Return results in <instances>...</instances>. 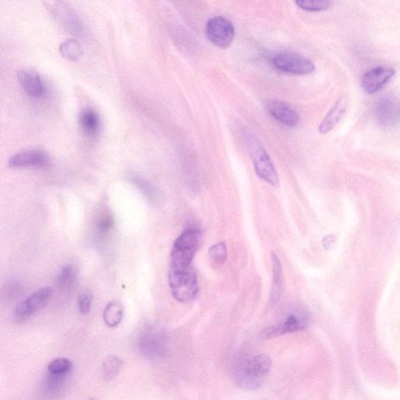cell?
<instances>
[{
  "label": "cell",
  "mask_w": 400,
  "mask_h": 400,
  "mask_svg": "<svg viewBox=\"0 0 400 400\" xmlns=\"http://www.w3.org/2000/svg\"><path fill=\"white\" fill-rule=\"evenodd\" d=\"M272 366V360L266 354L260 353L239 363L235 369V380L241 388L255 390L267 378Z\"/></svg>",
  "instance_id": "cell-1"
},
{
  "label": "cell",
  "mask_w": 400,
  "mask_h": 400,
  "mask_svg": "<svg viewBox=\"0 0 400 400\" xmlns=\"http://www.w3.org/2000/svg\"><path fill=\"white\" fill-rule=\"evenodd\" d=\"M309 324V313L303 306H294L288 310L285 316L277 325L262 331L260 337L262 339H268L283 336L286 334L303 331Z\"/></svg>",
  "instance_id": "cell-4"
},
{
  "label": "cell",
  "mask_w": 400,
  "mask_h": 400,
  "mask_svg": "<svg viewBox=\"0 0 400 400\" xmlns=\"http://www.w3.org/2000/svg\"><path fill=\"white\" fill-rule=\"evenodd\" d=\"M52 297L50 288H43L22 301L15 309L14 318L16 323H22L47 305Z\"/></svg>",
  "instance_id": "cell-9"
},
{
  "label": "cell",
  "mask_w": 400,
  "mask_h": 400,
  "mask_svg": "<svg viewBox=\"0 0 400 400\" xmlns=\"http://www.w3.org/2000/svg\"><path fill=\"white\" fill-rule=\"evenodd\" d=\"M272 265H273V287L272 290L271 300L276 301L279 298L281 291V275H283V267L275 253H272Z\"/></svg>",
  "instance_id": "cell-20"
},
{
  "label": "cell",
  "mask_w": 400,
  "mask_h": 400,
  "mask_svg": "<svg viewBox=\"0 0 400 400\" xmlns=\"http://www.w3.org/2000/svg\"><path fill=\"white\" fill-rule=\"evenodd\" d=\"M72 363L66 358H59L52 360L48 365V372L52 373H66L71 371Z\"/></svg>",
  "instance_id": "cell-25"
},
{
  "label": "cell",
  "mask_w": 400,
  "mask_h": 400,
  "mask_svg": "<svg viewBox=\"0 0 400 400\" xmlns=\"http://www.w3.org/2000/svg\"><path fill=\"white\" fill-rule=\"evenodd\" d=\"M376 116L380 126L385 128L397 126L399 118L398 102L393 98H382L376 104Z\"/></svg>",
  "instance_id": "cell-12"
},
{
  "label": "cell",
  "mask_w": 400,
  "mask_h": 400,
  "mask_svg": "<svg viewBox=\"0 0 400 400\" xmlns=\"http://www.w3.org/2000/svg\"><path fill=\"white\" fill-rule=\"evenodd\" d=\"M114 224V221L113 216L109 213H103L98 218L96 222V228L98 232L101 234H107L110 231V229L113 228Z\"/></svg>",
  "instance_id": "cell-26"
},
{
  "label": "cell",
  "mask_w": 400,
  "mask_h": 400,
  "mask_svg": "<svg viewBox=\"0 0 400 400\" xmlns=\"http://www.w3.org/2000/svg\"><path fill=\"white\" fill-rule=\"evenodd\" d=\"M123 316L122 306L117 303H110L105 308L103 320L108 326L114 327L121 324Z\"/></svg>",
  "instance_id": "cell-18"
},
{
  "label": "cell",
  "mask_w": 400,
  "mask_h": 400,
  "mask_svg": "<svg viewBox=\"0 0 400 400\" xmlns=\"http://www.w3.org/2000/svg\"><path fill=\"white\" fill-rule=\"evenodd\" d=\"M91 300H93V296H91V293L89 291L83 292L78 297V307H80V311L84 316L89 313Z\"/></svg>",
  "instance_id": "cell-27"
},
{
  "label": "cell",
  "mask_w": 400,
  "mask_h": 400,
  "mask_svg": "<svg viewBox=\"0 0 400 400\" xmlns=\"http://www.w3.org/2000/svg\"><path fill=\"white\" fill-rule=\"evenodd\" d=\"M77 279L76 269L71 265L65 266L57 278V287L61 291H68L74 286Z\"/></svg>",
  "instance_id": "cell-19"
},
{
  "label": "cell",
  "mask_w": 400,
  "mask_h": 400,
  "mask_svg": "<svg viewBox=\"0 0 400 400\" xmlns=\"http://www.w3.org/2000/svg\"><path fill=\"white\" fill-rule=\"evenodd\" d=\"M123 362L117 356H109L103 364V376L106 380L114 378L121 370Z\"/></svg>",
  "instance_id": "cell-22"
},
{
  "label": "cell",
  "mask_w": 400,
  "mask_h": 400,
  "mask_svg": "<svg viewBox=\"0 0 400 400\" xmlns=\"http://www.w3.org/2000/svg\"><path fill=\"white\" fill-rule=\"evenodd\" d=\"M296 4L302 10L306 11H323L330 8L331 3L325 0H298Z\"/></svg>",
  "instance_id": "cell-23"
},
{
  "label": "cell",
  "mask_w": 400,
  "mask_h": 400,
  "mask_svg": "<svg viewBox=\"0 0 400 400\" xmlns=\"http://www.w3.org/2000/svg\"><path fill=\"white\" fill-rule=\"evenodd\" d=\"M80 123L83 132L88 135L94 136L99 133L100 117L94 110H83L80 117Z\"/></svg>",
  "instance_id": "cell-17"
},
{
  "label": "cell",
  "mask_w": 400,
  "mask_h": 400,
  "mask_svg": "<svg viewBox=\"0 0 400 400\" xmlns=\"http://www.w3.org/2000/svg\"><path fill=\"white\" fill-rule=\"evenodd\" d=\"M169 283L173 296L180 302L192 300L198 295V278L193 269L183 272L170 270Z\"/></svg>",
  "instance_id": "cell-5"
},
{
  "label": "cell",
  "mask_w": 400,
  "mask_h": 400,
  "mask_svg": "<svg viewBox=\"0 0 400 400\" xmlns=\"http://www.w3.org/2000/svg\"><path fill=\"white\" fill-rule=\"evenodd\" d=\"M88 400H96V399H94V398H90V399H89Z\"/></svg>",
  "instance_id": "cell-29"
},
{
  "label": "cell",
  "mask_w": 400,
  "mask_h": 400,
  "mask_svg": "<svg viewBox=\"0 0 400 400\" xmlns=\"http://www.w3.org/2000/svg\"><path fill=\"white\" fill-rule=\"evenodd\" d=\"M61 54L68 61H77L82 54V47L75 39H68L61 43Z\"/></svg>",
  "instance_id": "cell-21"
},
{
  "label": "cell",
  "mask_w": 400,
  "mask_h": 400,
  "mask_svg": "<svg viewBox=\"0 0 400 400\" xmlns=\"http://www.w3.org/2000/svg\"><path fill=\"white\" fill-rule=\"evenodd\" d=\"M273 66L286 74L305 75L311 74L316 66L307 58L296 54H280L272 58Z\"/></svg>",
  "instance_id": "cell-8"
},
{
  "label": "cell",
  "mask_w": 400,
  "mask_h": 400,
  "mask_svg": "<svg viewBox=\"0 0 400 400\" xmlns=\"http://www.w3.org/2000/svg\"><path fill=\"white\" fill-rule=\"evenodd\" d=\"M49 156L47 152L41 149H29L13 155L8 165L14 168H43L48 165Z\"/></svg>",
  "instance_id": "cell-10"
},
{
  "label": "cell",
  "mask_w": 400,
  "mask_h": 400,
  "mask_svg": "<svg viewBox=\"0 0 400 400\" xmlns=\"http://www.w3.org/2000/svg\"><path fill=\"white\" fill-rule=\"evenodd\" d=\"M347 108V101L345 97L341 99L334 105V107L327 114L318 128L321 134L329 133L341 120L344 115Z\"/></svg>",
  "instance_id": "cell-16"
},
{
  "label": "cell",
  "mask_w": 400,
  "mask_h": 400,
  "mask_svg": "<svg viewBox=\"0 0 400 400\" xmlns=\"http://www.w3.org/2000/svg\"><path fill=\"white\" fill-rule=\"evenodd\" d=\"M207 38L221 48H228L232 43L235 31L232 23L228 19L218 16L209 20L206 26Z\"/></svg>",
  "instance_id": "cell-7"
},
{
  "label": "cell",
  "mask_w": 400,
  "mask_h": 400,
  "mask_svg": "<svg viewBox=\"0 0 400 400\" xmlns=\"http://www.w3.org/2000/svg\"><path fill=\"white\" fill-rule=\"evenodd\" d=\"M396 75V71L391 68L377 67L372 68L363 75L362 88L366 94H373L381 90Z\"/></svg>",
  "instance_id": "cell-11"
},
{
  "label": "cell",
  "mask_w": 400,
  "mask_h": 400,
  "mask_svg": "<svg viewBox=\"0 0 400 400\" xmlns=\"http://www.w3.org/2000/svg\"><path fill=\"white\" fill-rule=\"evenodd\" d=\"M138 349L142 355L151 360L160 359L165 355L167 337L161 330L149 327L144 330L138 340Z\"/></svg>",
  "instance_id": "cell-6"
},
{
  "label": "cell",
  "mask_w": 400,
  "mask_h": 400,
  "mask_svg": "<svg viewBox=\"0 0 400 400\" xmlns=\"http://www.w3.org/2000/svg\"><path fill=\"white\" fill-rule=\"evenodd\" d=\"M209 258L216 266L224 265L227 258V248L224 242L216 244L209 250Z\"/></svg>",
  "instance_id": "cell-24"
},
{
  "label": "cell",
  "mask_w": 400,
  "mask_h": 400,
  "mask_svg": "<svg viewBox=\"0 0 400 400\" xmlns=\"http://www.w3.org/2000/svg\"><path fill=\"white\" fill-rule=\"evenodd\" d=\"M266 108L272 117L287 127H296L299 121V117L297 111L290 105L280 101H270L266 103Z\"/></svg>",
  "instance_id": "cell-14"
},
{
  "label": "cell",
  "mask_w": 400,
  "mask_h": 400,
  "mask_svg": "<svg viewBox=\"0 0 400 400\" xmlns=\"http://www.w3.org/2000/svg\"><path fill=\"white\" fill-rule=\"evenodd\" d=\"M17 80L26 94L31 97H38L43 93L40 75L32 68H23L17 72Z\"/></svg>",
  "instance_id": "cell-15"
},
{
  "label": "cell",
  "mask_w": 400,
  "mask_h": 400,
  "mask_svg": "<svg viewBox=\"0 0 400 400\" xmlns=\"http://www.w3.org/2000/svg\"><path fill=\"white\" fill-rule=\"evenodd\" d=\"M336 239L334 235H327L325 237L323 240V245L326 250H330V249L336 244Z\"/></svg>",
  "instance_id": "cell-28"
},
{
  "label": "cell",
  "mask_w": 400,
  "mask_h": 400,
  "mask_svg": "<svg viewBox=\"0 0 400 400\" xmlns=\"http://www.w3.org/2000/svg\"><path fill=\"white\" fill-rule=\"evenodd\" d=\"M245 140L249 153L253 162L255 173L261 179L271 184L273 186H277L279 184L277 170L264 147L250 131H246Z\"/></svg>",
  "instance_id": "cell-3"
},
{
  "label": "cell",
  "mask_w": 400,
  "mask_h": 400,
  "mask_svg": "<svg viewBox=\"0 0 400 400\" xmlns=\"http://www.w3.org/2000/svg\"><path fill=\"white\" fill-rule=\"evenodd\" d=\"M71 372L52 373L48 372L42 385V396L45 400H56L60 398L66 390Z\"/></svg>",
  "instance_id": "cell-13"
},
{
  "label": "cell",
  "mask_w": 400,
  "mask_h": 400,
  "mask_svg": "<svg viewBox=\"0 0 400 400\" xmlns=\"http://www.w3.org/2000/svg\"><path fill=\"white\" fill-rule=\"evenodd\" d=\"M200 232L195 228H188L175 242L172 252L170 270L188 271L193 269L192 261L198 250Z\"/></svg>",
  "instance_id": "cell-2"
}]
</instances>
